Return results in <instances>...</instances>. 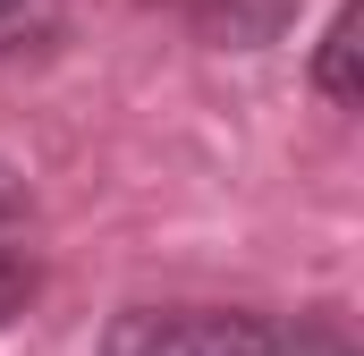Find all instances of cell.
<instances>
[{"instance_id": "1", "label": "cell", "mask_w": 364, "mask_h": 356, "mask_svg": "<svg viewBox=\"0 0 364 356\" xmlns=\"http://www.w3.org/2000/svg\"><path fill=\"white\" fill-rule=\"evenodd\" d=\"M102 356H279V331L237 305H127L110 314Z\"/></svg>"}, {"instance_id": "2", "label": "cell", "mask_w": 364, "mask_h": 356, "mask_svg": "<svg viewBox=\"0 0 364 356\" xmlns=\"http://www.w3.org/2000/svg\"><path fill=\"white\" fill-rule=\"evenodd\" d=\"M203 43H229V51H255V43H279L296 26L305 0H170Z\"/></svg>"}, {"instance_id": "3", "label": "cell", "mask_w": 364, "mask_h": 356, "mask_svg": "<svg viewBox=\"0 0 364 356\" xmlns=\"http://www.w3.org/2000/svg\"><path fill=\"white\" fill-rule=\"evenodd\" d=\"M356 34H364V9L339 0V17H331V34L314 51V85H322V102H339V110H356Z\"/></svg>"}, {"instance_id": "4", "label": "cell", "mask_w": 364, "mask_h": 356, "mask_svg": "<svg viewBox=\"0 0 364 356\" xmlns=\"http://www.w3.org/2000/svg\"><path fill=\"white\" fill-rule=\"evenodd\" d=\"M60 17H68V0H0V60H17V51L51 43V34H60Z\"/></svg>"}, {"instance_id": "5", "label": "cell", "mask_w": 364, "mask_h": 356, "mask_svg": "<svg viewBox=\"0 0 364 356\" xmlns=\"http://www.w3.org/2000/svg\"><path fill=\"white\" fill-rule=\"evenodd\" d=\"M34 288H43V271H34V255H26V246H17V238L0 229V331H9V323H17V314L34 305Z\"/></svg>"}, {"instance_id": "6", "label": "cell", "mask_w": 364, "mask_h": 356, "mask_svg": "<svg viewBox=\"0 0 364 356\" xmlns=\"http://www.w3.org/2000/svg\"><path fill=\"white\" fill-rule=\"evenodd\" d=\"M17 212H26V187H17V178H9V162H0V229H9V221H17Z\"/></svg>"}]
</instances>
